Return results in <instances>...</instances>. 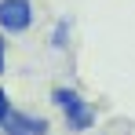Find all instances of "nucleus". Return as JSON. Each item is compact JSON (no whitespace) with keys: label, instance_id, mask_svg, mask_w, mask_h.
Instances as JSON below:
<instances>
[{"label":"nucleus","instance_id":"39448f33","mask_svg":"<svg viewBox=\"0 0 135 135\" xmlns=\"http://www.w3.org/2000/svg\"><path fill=\"white\" fill-rule=\"evenodd\" d=\"M7 117H11V99H7V91L0 88V124H4Z\"/></svg>","mask_w":135,"mask_h":135},{"label":"nucleus","instance_id":"423d86ee","mask_svg":"<svg viewBox=\"0 0 135 135\" xmlns=\"http://www.w3.org/2000/svg\"><path fill=\"white\" fill-rule=\"evenodd\" d=\"M4 66H7V44H4V33H0V73H4Z\"/></svg>","mask_w":135,"mask_h":135},{"label":"nucleus","instance_id":"7ed1b4c3","mask_svg":"<svg viewBox=\"0 0 135 135\" xmlns=\"http://www.w3.org/2000/svg\"><path fill=\"white\" fill-rule=\"evenodd\" d=\"M0 128L7 135H47V120L44 117H33V113H22V110H11V117Z\"/></svg>","mask_w":135,"mask_h":135},{"label":"nucleus","instance_id":"f257e3e1","mask_svg":"<svg viewBox=\"0 0 135 135\" xmlns=\"http://www.w3.org/2000/svg\"><path fill=\"white\" fill-rule=\"evenodd\" d=\"M51 102L62 110L69 132H88L91 124H95V110L84 102L80 91H73V88H55V91H51Z\"/></svg>","mask_w":135,"mask_h":135},{"label":"nucleus","instance_id":"f03ea898","mask_svg":"<svg viewBox=\"0 0 135 135\" xmlns=\"http://www.w3.org/2000/svg\"><path fill=\"white\" fill-rule=\"evenodd\" d=\"M33 26L29 0H0V33H26Z\"/></svg>","mask_w":135,"mask_h":135},{"label":"nucleus","instance_id":"20e7f679","mask_svg":"<svg viewBox=\"0 0 135 135\" xmlns=\"http://www.w3.org/2000/svg\"><path fill=\"white\" fill-rule=\"evenodd\" d=\"M66 37H69V18H59L55 29H51V47L62 51V47H66Z\"/></svg>","mask_w":135,"mask_h":135}]
</instances>
